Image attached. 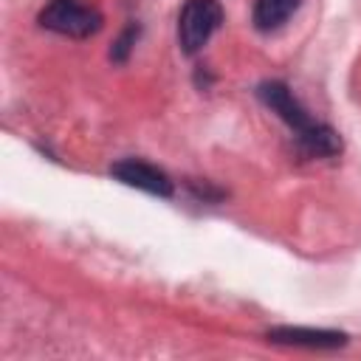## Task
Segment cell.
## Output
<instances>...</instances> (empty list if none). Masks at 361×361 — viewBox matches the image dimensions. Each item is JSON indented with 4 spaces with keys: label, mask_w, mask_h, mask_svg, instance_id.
I'll return each instance as SVG.
<instances>
[{
    "label": "cell",
    "mask_w": 361,
    "mask_h": 361,
    "mask_svg": "<svg viewBox=\"0 0 361 361\" xmlns=\"http://www.w3.org/2000/svg\"><path fill=\"white\" fill-rule=\"evenodd\" d=\"M257 99L271 110L276 113L293 133H302L313 124L310 113L299 104V99L290 93V87L285 82H276V79H268V82H259L257 85Z\"/></svg>",
    "instance_id": "277c9868"
},
{
    "label": "cell",
    "mask_w": 361,
    "mask_h": 361,
    "mask_svg": "<svg viewBox=\"0 0 361 361\" xmlns=\"http://www.w3.org/2000/svg\"><path fill=\"white\" fill-rule=\"evenodd\" d=\"M268 341L274 344H290V347H307V350H336L347 344V333L338 330H322V327H271Z\"/></svg>",
    "instance_id": "5b68a950"
},
{
    "label": "cell",
    "mask_w": 361,
    "mask_h": 361,
    "mask_svg": "<svg viewBox=\"0 0 361 361\" xmlns=\"http://www.w3.org/2000/svg\"><path fill=\"white\" fill-rule=\"evenodd\" d=\"M220 25H223V6L217 0H186L178 17L180 51L186 56H195Z\"/></svg>",
    "instance_id": "6da1fadb"
},
{
    "label": "cell",
    "mask_w": 361,
    "mask_h": 361,
    "mask_svg": "<svg viewBox=\"0 0 361 361\" xmlns=\"http://www.w3.org/2000/svg\"><path fill=\"white\" fill-rule=\"evenodd\" d=\"M138 25L135 23H130L118 37H116V42H113V48H110V59L113 62H127L130 59V51H133V45H135V39H138Z\"/></svg>",
    "instance_id": "ba28073f"
},
{
    "label": "cell",
    "mask_w": 361,
    "mask_h": 361,
    "mask_svg": "<svg viewBox=\"0 0 361 361\" xmlns=\"http://www.w3.org/2000/svg\"><path fill=\"white\" fill-rule=\"evenodd\" d=\"M296 152L302 158H333L341 152V135L322 121H313L307 130L296 133Z\"/></svg>",
    "instance_id": "8992f818"
},
{
    "label": "cell",
    "mask_w": 361,
    "mask_h": 361,
    "mask_svg": "<svg viewBox=\"0 0 361 361\" xmlns=\"http://www.w3.org/2000/svg\"><path fill=\"white\" fill-rule=\"evenodd\" d=\"M37 23L54 34H62V37H73V39H85V37H93L99 28H102V14L90 6H82L76 0H51Z\"/></svg>",
    "instance_id": "7a4b0ae2"
},
{
    "label": "cell",
    "mask_w": 361,
    "mask_h": 361,
    "mask_svg": "<svg viewBox=\"0 0 361 361\" xmlns=\"http://www.w3.org/2000/svg\"><path fill=\"white\" fill-rule=\"evenodd\" d=\"M110 175L116 180H121L124 186H135L147 195H155V197H172L175 192V183L169 180V175L164 169H158L155 164H147L141 158H121L110 166Z\"/></svg>",
    "instance_id": "3957f363"
},
{
    "label": "cell",
    "mask_w": 361,
    "mask_h": 361,
    "mask_svg": "<svg viewBox=\"0 0 361 361\" xmlns=\"http://www.w3.org/2000/svg\"><path fill=\"white\" fill-rule=\"evenodd\" d=\"M302 0H257L254 3V11H251V23L257 31L268 34V31H276L288 23V17L299 8Z\"/></svg>",
    "instance_id": "52a82bcc"
}]
</instances>
